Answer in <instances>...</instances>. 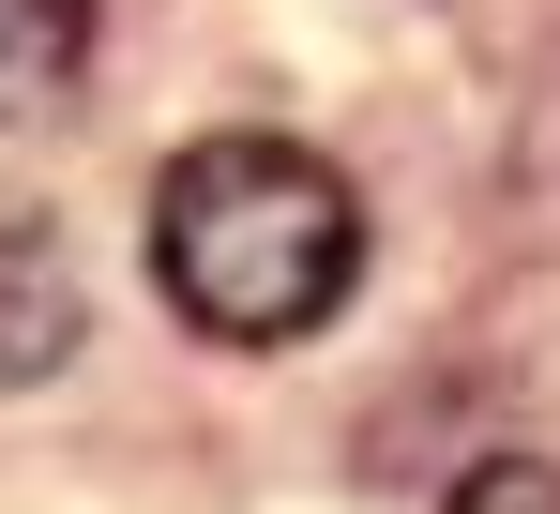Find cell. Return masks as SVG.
I'll return each mask as SVG.
<instances>
[{"mask_svg":"<svg viewBox=\"0 0 560 514\" xmlns=\"http://www.w3.org/2000/svg\"><path fill=\"white\" fill-rule=\"evenodd\" d=\"M440 514H560V469H546V454H485Z\"/></svg>","mask_w":560,"mask_h":514,"instance_id":"277c9868","label":"cell"},{"mask_svg":"<svg viewBox=\"0 0 560 514\" xmlns=\"http://www.w3.org/2000/svg\"><path fill=\"white\" fill-rule=\"evenodd\" d=\"M152 272L212 348H288L318 334L364 272V197L303 137H197L152 182Z\"/></svg>","mask_w":560,"mask_h":514,"instance_id":"6da1fadb","label":"cell"},{"mask_svg":"<svg viewBox=\"0 0 560 514\" xmlns=\"http://www.w3.org/2000/svg\"><path fill=\"white\" fill-rule=\"evenodd\" d=\"M77 348V303H61V257L31 243L15 212H0V378H46Z\"/></svg>","mask_w":560,"mask_h":514,"instance_id":"3957f363","label":"cell"},{"mask_svg":"<svg viewBox=\"0 0 560 514\" xmlns=\"http://www.w3.org/2000/svg\"><path fill=\"white\" fill-rule=\"evenodd\" d=\"M77 61H92V0H0V121L61 106Z\"/></svg>","mask_w":560,"mask_h":514,"instance_id":"7a4b0ae2","label":"cell"}]
</instances>
